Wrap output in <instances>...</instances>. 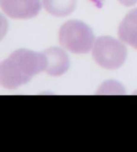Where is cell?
Listing matches in <instances>:
<instances>
[{
    "instance_id": "cell-3",
    "label": "cell",
    "mask_w": 137,
    "mask_h": 152,
    "mask_svg": "<svg viewBox=\"0 0 137 152\" xmlns=\"http://www.w3.org/2000/svg\"><path fill=\"white\" fill-rule=\"evenodd\" d=\"M92 55L100 66L115 70L125 62L128 50L122 42L111 37H100L94 41Z\"/></svg>"
},
{
    "instance_id": "cell-2",
    "label": "cell",
    "mask_w": 137,
    "mask_h": 152,
    "mask_svg": "<svg viewBox=\"0 0 137 152\" xmlns=\"http://www.w3.org/2000/svg\"><path fill=\"white\" fill-rule=\"evenodd\" d=\"M59 41L62 46L77 54L87 53L93 49L95 38L94 32L82 21L70 20L61 26Z\"/></svg>"
},
{
    "instance_id": "cell-10",
    "label": "cell",
    "mask_w": 137,
    "mask_h": 152,
    "mask_svg": "<svg viewBox=\"0 0 137 152\" xmlns=\"http://www.w3.org/2000/svg\"><path fill=\"white\" fill-rule=\"evenodd\" d=\"M0 2H1V0H0Z\"/></svg>"
},
{
    "instance_id": "cell-5",
    "label": "cell",
    "mask_w": 137,
    "mask_h": 152,
    "mask_svg": "<svg viewBox=\"0 0 137 152\" xmlns=\"http://www.w3.org/2000/svg\"><path fill=\"white\" fill-rule=\"evenodd\" d=\"M43 53L46 57V73L51 76H61L64 75L70 67V59L64 50L57 47H52L44 50Z\"/></svg>"
},
{
    "instance_id": "cell-6",
    "label": "cell",
    "mask_w": 137,
    "mask_h": 152,
    "mask_svg": "<svg viewBox=\"0 0 137 152\" xmlns=\"http://www.w3.org/2000/svg\"><path fill=\"white\" fill-rule=\"evenodd\" d=\"M118 33L122 41L137 50V8L126 15L120 23Z\"/></svg>"
},
{
    "instance_id": "cell-1",
    "label": "cell",
    "mask_w": 137,
    "mask_h": 152,
    "mask_svg": "<svg viewBox=\"0 0 137 152\" xmlns=\"http://www.w3.org/2000/svg\"><path fill=\"white\" fill-rule=\"evenodd\" d=\"M44 53L19 49L0 62V85L7 89H16L28 83L37 74L45 71Z\"/></svg>"
},
{
    "instance_id": "cell-4",
    "label": "cell",
    "mask_w": 137,
    "mask_h": 152,
    "mask_svg": "<svg viewBox=\"0 0 137 152\" xmlns=\"http://www.w3.org/2000/svg\"><path fill=\"white\" fill-rule=\"evenodd\" d=\"M0 7L10 18L27 20L38 15L41 3V0H1Z\"/></svg>"
},
{
    "instance_id": "cell-9",
    "label": "cell",
    "mask_w": 137,
    "mask_h": 152,
    "mask_svg": "<svg viewBox=\"0 0 137 152\" xmlns=\"http://www.w3.org/2000/svg\"><path fill=\"white\" fill-rule=\"evenodd\" d=\"M119 2L123 6L131 7L137 3V0H119Z\"/></svg>"
},
{
    "instance_id": "cell-8",
    "label": "cell",
    "mask_w": 137,
    "mask_h": 152,
    "mask_svg": "<svg viewBox=\"0 0 137 152\" xmlns=\"http://www.w3.org/2000/svg\"><path fill=\"white\" fill-rule=\"evenodd\" d=\"M8 21L7 18L0 13V41L5 37L7 32L8 31Z\"/></svg>"
},
{
    "instance_id": "cell-7",
    "label": "cell",
    "mask_w": 137,
    "mask_h": 152,
    "mask_svg": "<svg viewBox=\"0 0 137 152\" xmlns=\"http://www.w3.org/2000/svg\"><path fill=\"white\" fill-rule=\"evenodd\" d=\"M44 9L57 17L70 15L75 10L77 0H42Z\"/></svg>"
}]
</instances>
